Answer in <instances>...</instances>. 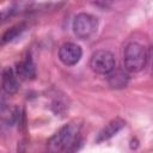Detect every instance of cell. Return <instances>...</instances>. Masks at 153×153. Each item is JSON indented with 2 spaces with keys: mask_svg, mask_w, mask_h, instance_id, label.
Returning <instances> with one entry per match:
<instances>
[{
  "mask_svg": "<svg viewBox=\"0 0 153 153\" xmlns=\"http://www.w3.org/2000/svg\"><path fill=\"white\" fill-rule=\"evenodd\" d=\"M80 126L69 123L63 126L48 141L50 153H74L80 146L79 139Z\"/></svg>",
  "mask_w": 153,
  "mask_h": 153,
  "instance_id": "1",
  "label": "cell"
},
{
  "mask_svg": "<svg viewBox=\"0 0 153 153\" xmlns=\"http://www.w3.org/2000/svg\"><path fill=\"white\" fill-rule=\"evenodd\" d=\"M147 60L148 54L142 44L137 42H131L126 45L123 53V65L127 72L137 73L142 71L147 65Z\"/></svg>",
  "mask_w": 153,
  "mask_h": 153,
  "instance_id": "2",
  "label": "cell"
},
{
  "mask_svg": "<svg viewBox=\"0 0 153 153\" xmlns=\"http://www.w3.org/2000/svg\"><path fill=\"white\" fill-rule=\"evenodd\" d=\"M73 32L80 39H87L96 33L98 29V19L90 13H78L73 19Z\"/></svg>",
  "mask_w": 153,
  "mask_h": 153,
  "instance_id": "3",
  "label": "cell"
},
{
  "mask_svg": "<svg viewBox=\"0 0 153 153\" xmlns=\"http://www.w3.org/2000/svg\"><path fill=\"white\" fill-rule=\"evenodd\" d=\"M90 67L94 73L98 74H109L116 67L115 56L111 51L100 49L94 51L90 59Z\"/></svg>",
  "mask_w": 153,
  "mask_h": 153,
  "instance_id": "4",
  "label": "cell"
},
{
  "mask_svg": "<svg viewBox=\"0 0 153 153\" xmlns=\"http://www.w3.org/2000/svg\"><path fill=\"white\" fill-rule=\"evenodd\" d=\"M82 56V49L80 45L67 42L63 43L59 49V59L66 66H74L76 65Z\"/></svg>",
  "mask_w": 153,
  "mask_h": 153,
  "instance_id": "5",
  "label": "cell"
},
{
  "mask_svg": "<svg viewBox=\"0 0 153 153\" xmlns=\"http://www.w3.org/2000/svg\"><path fill=\"white\" fill-rule=\"evenodd\" d=\"M1 87L7 94H14L19 90L18 78L11 67H6L1 72Z\"/></svg>",
  "mask_w": 153,
  "mask_h": 153,
  "instance_id": "6",
  "label": "cell"
},
{
  "mask_svg": "<svg viewBox=\"0 0 153 153\" xmlns=\"http://www.w3.org/2000/svg\"><path fill=\"white\" fill-rule=\"evenodd\" d=\"M126 126V121L120 118V117H116L114 120H111L99 133H98V136L96 139V142H103V141H106L109 139H111L114 135H116L121 129H123Z\"/></svg>",
  "mask_w": 153,
  "mask_h": 153,
  "instance_id": "7",
  "label": "cell"
},
{
  "mask_svg": "<svg viewBox=\"0 0 153 153\" xmlns=\"http://www.w3.org/2000/svg\"><path fill=\"white\" fill-rule=\"evenodd\" d=\"M14 72H16L17 78H19L22 80L35 79V76H36V68H35V63H33L31 56L27 55L23 61L17 63Z\"/></svg>",
  "mask_w": 153,
  "mask_h": 153,
  "instance_id": "8",
  "label": "cell"
},
{
  "mask_svg": "<svg viewBox=\"0 0 153 153\" xmlns=\"http://www.w3.org/2000/svg\"><path fill=\"white\" fill-rule=\"evenodd\" d=\"M19 118V109L16 105H11L7 103L0 104V120L8 124L13 126Z\"/></svg>",
  "mask_w": 153,
  "mask_h": 153,
  "instance_id": "9",
  "label": "cell"
},
{
  "mask_svg": "<svg viewBox=\"0 0 153 153\" xmlns=\"http://www.w3.org/2000/svg\"><path fill=\"white\" fill-rule=\"evenodd\" d=\"M128 80H129L128 74L124 71L116 69V68L112 72H110L109 76H108V82L114 88H123V87H126L127 84H128Z\"/></svg>",
  "mask_w": 153,
  "mask_h": 153,
  "instance_id": "10",
  "label": "cell"
},
{
  "mask_svg": "<svg viewBox=\"0 0 153 153\" xmlns=\"http://www.w3.org/2000/svg\"><path fill=\"white\" fill-rule=\"evenodd\" d=\"M25 27H26V24H25V23H19V24L12 26L11 29H8V30L1 36L0 43H1V44H5V43H8V42L13 41L14 38H17L18 36L22 35V32L25 30Z\"/></svg>",
  "mask_w": 153,
  "mask_h": 153,
  "instance_id": "11",
  "label": "cell"
}]
</instances>
